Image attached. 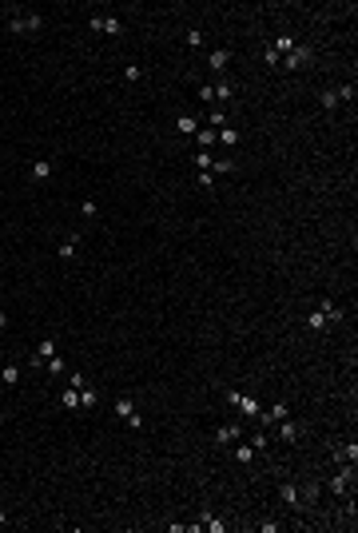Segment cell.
Here are the masks:
<instances>
[{
    "label": "cell",
    "mask_w": 358,
    "mask_h": 533,
    "mask_svg": "<svg viewBox=\"0 0 358 533\" xmlns=\"http://www.w3.org/2000/svg\"><path fill=\"white\" fill-rule=\"evenodd\" d=\"M211 88H215V100H223V104H227V100H235V84L219 80V84H211Z\"/></svg>",
    "instance_id": "30bf717a"
},
{
    "label": "cell",
    "mask_w": 358,
    "mask_h": 533,
    "mask_svg": "<svg viewBox=\"0 0 358 533\" xmlns=\"http://www.w3.org/2000/svg\"><path fill=\"white\" fill-rule=\"evenodd\" d=\"M318 311L326 315V322H342V307H338L334 299H322V303H318Z\"/></svg>",
    "instance_id": "277c9868"
},
{
    "label": "cell",
    "mask_w": 358,
    "mask_h": 533,
    "mask_svg": "<svg viewBox=\"0 0 358 533\" xmlns=\"http://www.w3.org/2000/svg\"><path fill=\"white\" fill-rule=\"evenodd\" d=\"M211 171H223V175H227V171H235V163H231V160H219V163H211Z\"/></svg>",
    "instance_id": "d6a6232c"
},
{
    "label": "cell",
    "mask_w": 358,
    "mask_h": 533,
    "mask_svg": "<svg viewBox=\"0 0 358 533\" xmlns=\"http://www.w3.org/2000/svg\"><path fill=\"white\" fill-rule=\"evenodd\" d=\"M310 326H314V330H326V315H322V311H314V315H310Z\"/></svg>",
    "instance_id": "484cf974"
},
{
    "label": "cell",
    "mask_w": 358,
    "mask_h": 533,
    "mask_svg": "<svg viewBox=\"0 0 358 533\" xmlns=\"http://www.w3.org/2000/svg\"><path fill=\"white\" fill-rule=\"evenodd\" d=\"M60 259H64V263H68V259H76V243H72V239H68V243H60Z\"/></svg>",
    "instance_id": "d4e9b609"
},
{
    "label": "cell",
    "mask_w": 358,
    "mask_h": 533,
    "mask_svg": "<svg viewBox=\"0 0 358 533\" xmlns=\"http://www.w3.org/2000/svg\"><path fill=\"white\" fill-rule=\"evenodd\" d=\"M271 48H275V52H279V56H287V52H291V48H295V40H291V36H279V40H275Z\"/></svg>",
    "instance_id": "d6986e66"
},
{
    "label": "cell",
    "mask_w": 358,
    "mask_h": 533,
    "mask_svg": "<svg viewBox=\"0 0 358 533\" xmlns=\"http://www.w3.org/2000/svg\"><path fill=\"white\" fill-rule=\"evenodd\" d=\"M64 410H80V390H64Z\"/></svg>",
    "instance_id": "e0dca14e"
},
{
    "label": "cell",
    "mask_w": 358,
    "mask_h": 533,
    "mask_svg": "<svg viewBox=\"0 0 358 533\" xmlns=\"http://www.w3.org/2000/svg\"><path fill=\"white\" fill-rule=\"evenodd\" d=\"M44 366H48V374H64V358H60V354H56V358H48V362H44Z\"/></svg>",
    "instance_id": "83f0119b"
},
{
    "label": "cell",
    "mask_w": 358,
    "mask_h": 533,
    "mask_svg": "<svg viewBox=\"0 0 358 533\" xmlns=\"http://www.w3.org/2000/svg\"><path fill=\"white\" fill-rule=\"evenodd\" d=\"M267 442H271V438H267V434H263V430H255V438H251V442H247V446H251V450H267Z\"/></svg>",
    "instance_id": "603a6c76"
},
{
    "label": "cell",
    "mask_w": 358,
    "mask_h": 533,
    "mask_svg": "<svg viewBox=\"0 0 358 533\" xmlns=\"http://www.w3.org/2000/svg\"><path fill=\"white\" fill-rule=\"evenodd\" d=\"M279 497H283L287 505H299V485H283V489H279Z\"/></svg>",
    "instance_id": "5bb4252c"
},
{
    "label": "cell",
    "mask_w": 358,
    "mask_h": 533,
    "mask_svg": "<svg viewBox=\"0 0 358 533\" xmlns=\"http://www.w3.org/2000/svg\"><path fill=\"white\" fill-rule=\"evenodd\" d=\"M251 458H255V450H251L247 442H243V446H235V462H251Z\"/></svg>",
    "instance_id": "44dd1931"
},
{
    "label": "cell",
    "mask_w": 358,
    "mask_h": 533,
    "mask_svg": "<svg viewBox=\"0 0 358 533\" xmlns=\"http://www.w3.org/2000/svg\"><path fill=\"white\" fill-rule=\"evenodd\" d=\"M124 76H128V84H136V80H144V72H140L136 64H128V72H124Z\"/></svg>",
    "instance_id": "f546056e"
},
{
    "label": "cell",
    "mask_w": 358,
    "mask_h": 533,
    "mask_svg": "<svg viewBox=\"0 0 358 533\" xmlns=\"http://www.w3.org/2000/svg\"><path fill=\"white\" fill-rule=\"evenodd\" d=\"M56 354H60V350H56V338H44V342H40V350H36V362H32V366L48 362V358H56Z\"/></svg>",
    "instance_id": "5b68a950"
},
{
    "label": "cell",
    "mask_w": 358,
    "mask_h": 533,
    "mask_svg": "<svg viewBox=\"0 0 358 533\" xmlns=\"http://www.w3.org/2000/svg\"><path fill=\"white\" fill-rule=\"evenodd\" d=\"M0 366H4V362H0Z\"/></svg>",
    "instance_id": "74e56055"
},
{
    "label": "cell",
    "mask_w": 358,
    "mask_h": 533,
    "mask_svg": "<svg viewBox=\"0 0 358 533\" xmlns=\"http://www.w3.org/2000/svg\"><path fill=\"white\" fill-rule=\"evenodd\" d=\"M239 438H243V426H219V434H215L219 446H231V442H239Z\"/></svg>",
    "instance_id": "3957f363"
},
{
    "label": "cell",
    "mask_w": 358,
    "mask_h": 533,
    "mask_svg": "<svg viewBox=\"0 0 358 533\" xmlns=\"http://www.w3.org/2000/svg\"><path fill=\"white\" fill-rule=\"evenodd\" d=\"M310 60H314V52H310L307 44H295V48L287 52V72H299V68H307Z\"/></svg>",
    "instance_id": "7a4b0ae2"
},
{
    "label": "cell",
    "mask_w": 358,
    "mask_h": 533,
    "mask_svg": "<svg viewBox=\"0 0 358 533\" xmlns=\"http://www.w3.org/2000/svg\"><path fill=\"white\" fill-rule=\"evenodd\" d=\"M207 64H211V72H223V68L231 64V52H227V48H219V52L207 56Z\"/></svg>",
    "instance_id": "52a82bcc"
},
{
    "label": "cell",
    "mask_w": 358,
    "mask_h": 533,
    "mask_svg": "<svg viewBox=\"0 0 358 533\" xmlns=\"http://www.w3.org/2000/svg\"><path fill=\"white\" fill-rule=\"evenodd\" d=\"M235 406H239V410H243L247 418H259V414H263V406H259V398H247V394H239V402H235Z\"/></svg>",
    "instance_id": "8992f818"
},
{
    "label": "cell",
    "mask_w": 358,
    "mask_h": 533,
    "mask_svg": "<svg viewBox=\"0 0 358 533\" xmlns=\"http://www.w3.org/2000/svg\"><path fill=\"white\" fill-rule=\"evenodd\" d=\"M211 163H215V160H211L207 152H199V156H195V167H203V171H211Z\"/></svg>",
    "instance_id": "1f68e13d"
},
{
    "label": "cell",
    "mask_w": 358,
    "mask_h": 533,
    "mask_svg": "<svg viewBox=\"0 0 358 533\" xmlns=\"http://www.w3.org/2000/svg\"><path fill=\"white\" fill-rule=\"evenodd\" d=\"M132 410H136V402H132V398H115V414H120V418H128Z\"/></svg>",
    "instance_id": "ac0fdd59"
},
{
    "label": "cell",
    "mask_w": 358,
    "mask_h": 533,
    "mask_svg": "<svg viewBox=\"0 0 358 533\" xmlns=\"http://www.w3.org/2000/svg\"><path fill=\"white\" fill-rule=\"evenodd\" d=\"M199 100H203V104H211V100H215V88H211V84H203V88H199Z\"/></svg>",
    "instance_id": "e575fe53"
},
{
    "label": "cell",
    "mask_w": 358,
    "mask_h": 533,
    "mask_svg": "<svg viewBox=\"0 0 358 533\" xmlns=\"http://www.w3.org/2000/svg\"><path fill=\"white\" fill-rule=\"evenodd\" d=\"M0 382H4V386H16V382H20V366H16V362H4V366H0Z\"/></svg>",
    "instance_id": "ba28073f"
},
{
    "label": "cell",
    "mask_w": 358,
    "mask_h": 533,
    "mask_svg": "<svg viewBox=\"0 0 358 533\" xmlns=\"http://www.w3.org/2000/svg\"><path fill=\"white\" fill-rule=\"evenodd\" d=\"M128 426H132V430H144V418H140V410H132V414H128Z\"/></svg>",
    "instance_id": "836d02e7"
},
{
    "label": "cell",
    "mask_w": 358,
    "mask_h": 533,
    "mask_svg": "<svg viewBox=\"0 0 358 533\" xmlns=\"http://www.w3.org/2000/svg\"><path fill=\"white\" fill-rule=\"evenodd\" d=\"M103 32H107V36H120V20H115V16H103Z\"/></svg>",
    "instance_id": "cb8c5ba5"
},
{
    "label": "cell",
    "mask_w": 358,
    "mask_h": 533,
    "mask_svg": "<svg viewBox=\"0 0 358 533\" xmlns=\"http://www.w3.org/2000/svg\"><path fill=\"white\" fill-rule=\"evenodd\" d=\"M175 127H179L183 136H195V131H199V119H195V115H179V119H175Z\"/></svg>",
    "instance_id": "8fae6325"
},
{
    "label": "cell",
    "mask_w": 358,
    "mask_h": 533,
    "mask_svg": "<svg viewBox=\"0 0 358 533\" xmlns=\"http://www.w3.org/2000/svg\"><path fill=\"white\" fill-rule=\"evenodd\" d=\"M318 104L326 107V111H334V107H338V96H334V92H322V96H318Z\"/></svg>",
    "instance_id": "7402d4cb"
},
{
    "label": "cell",
    "mask_w": 358,
    "mask_h": 533,
    "mask_svg": "<svg viewBox=\"0 0 358 533\" xmlns=\"http://www.w3.org/2000/svg\"><path fill=\"white\" fill-rule=\"evenodd\" d=\"M96 398H100V394L84 386V390H80V410H96Z\"/></svg>",
    "instance_id": "7c38bea8"
},
{
    "label": "cell",
    "mask_w": 358,
    "mask_h": 533,
    "mask_svg": "<svg viewBox=\"0 0 358 533\" xmlns=\"http://www.w3.org/2000/svg\"><path fill=\"white\" fill-rule=\"evenodd\" d=\"M0 525H8V513H4V509H0Z\"/></svg>",
    "instance_id": "8d00e7d4"
},
{
    "label": "cell",
    "mask_w": 358,
    "mask_h": 533,
    "mask_svg": "<svg viewBox=\"0 0 358 533\" xmlns=\"http://www.w3.org/2000/svg\"><path fill=\"white\" fill-rule=\"evenodd\" d=\"M8 28L20 36V32H40L44 28V16L40 12H28V16H8Z\"/></svg>",
    "instance_id": "6da1fadb"
},
{
    "label": "cell",
    "mask_w": 358,
    "mask_h": 533,
    "mask_svg": "<svg viewBox=\"0 0 358 533\" xmlns=\"http://www.w3.org/2000/svg\"><path fill=\"white\" fill-rule=\"evenodd\" d=\"M283 422H287V418H283ZM279 438H283V442H295V438H299V426H291V422L279 426Z\"/></svg>",
    "instance_id": "ffe728a7"
},
{
    "label": "cell",
    "mask_w": 358,
    "mask_h": 533,
    "mask_svg": "<svg viewBox=\"0 0 358 533\" xmlns=\"http://www.w3.org/2000/svg\"><path fill=\"white\" fill-rule=\"evenodd\" d=\"M354 454H358V446H354V442H350V446H338V450H334V458H338V462H354Z\"/></svg>",
    "instance_id": "9a60e30c"
},
{
    "label": "cell",
    "mask_w": 358,
    "mask_h": 533,
    "mask_svg": "<svg viewBox=\"0 0 358 533\" xmlns=\"http://www.w3.org/2000/svg\"><path fill=\"white\" fill-rule=\"evenodd\" d=\"M334 96H338V100H354V84H342Z\"/></svg>",
    "instance_id": "4dcf8cb0"
},
{
    "label": "cell",
    "mask_w": 358,
    "mask_h": 533,
    "mask_svg": "<svg viewBox=\"0 0 358 533\" xmlns=\"http://www.w3.org/2000/svg\"><path fill=\"white\" fill-rule=\"evenodd\" d=\"M48 175H52V163H48V160H36V163H32V179H48Z\"/></svg>",
    "instance_id": "4fadbf2b"
},
{
    "label": "cell",
    "mask_w": 358,
    "mask_h": 533,
    "mask_svg": "<svg viewBox=\"0 0 358 533\" xmlns=\"http://www.w3.org/2000/svg\"><path fill=\"white\" fill-rule=\"evenodd\" d=\"M199 521H203V525H207V529H211V533H223V521H215V517H211V513H203V517H199Z\"/></svg>",
    "instance_id": "4316f807"
},
{
    "label": "cell",
    "mask_w": 358,
    "mask_h": 533,
    "mask_svg": "<svg viewBox=\"0 0 358 533\" xmlns=\"http://www.w3.org/2000/svg\"><path fill=\"white\" fill-rule=\"evenodd\" d=\"M215 144H223V148H235V144H239V131H235V127H219V131H215Z\"/></svg>",
    "instance_id": "9c48e42d"
},
{
    "label": "cell",
    "mask_w": 358,
    "mask_h": 533,
    "mask_svg": "<svg viewBox=\"0 0 358 533\" xmlns=\"http://www.w3.org/2000/svg\"><path fill=\"white\" fill-rule=\"evenodd\" d=\"M195 140H199V148H215V131H211V127H199Z\"/></svg>",
    "instance_id": "2e32d148"
},
{
    "label": "cell",
    "mask_w": 358,
    "mask_h": 533,
    "mask_svg": "<svg viewBox=\"0 0 358 533\" xmlns=\"http://www.w3.org/2000/svg\"><path fill=\"white\" fill-rule=\"evenodd\" d=\"M4 326H8V315H4V311H0V330H4Z\"/></svg>",
    "instance_id": "d590c367"
},
{
    "label": "cell",
    "mask_w": 358,
    "mask_h": 533,
    "mask_svg": "<svg viewBox=\"0 0 358 533\" xmlns=\"http://www.w3.org/2000/svg\"><path fill=\"white\" fill-rule=\"evenodd\" d=\"M279 64H283V56H279L271 44H267V68H279Z\"/></svg>",
    "instance_id": "f1b7e54d"
}]
</instances>
